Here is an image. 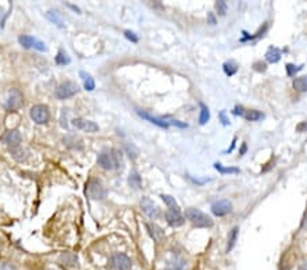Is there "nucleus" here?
<instances>
[{
  "label": "nucleus",
  "instance_id": "f257e3e1",
  "mask_svg": "<svg viewBox=\"0 0 307 270\" xmlns=\"http://www.w3.org/2000/svg\"><path fill=\"white\" fill-rule=\"evenodd\" d=\"M97 163L101 167L102 170H118L120 168L123 164L122 153L116 149H109V150H104L98 154Z\"/></svg>",
  "mask_w": 307,
  "mask_h": 270
},
{
  "label": "nucleus",
  "instance_id": "f03ea898",
  "mask_svg": "<svg viewBox=\"0 0 307 270\" xmlns=\"http://www.w3.org/2000/svg\"><path fill=\"white\" fill-rule=\"evenodd\" d=\"M185 217L191 222L192 225L198 226V228H211V226H213V220L211 217L208 214H205L204 212L198 210V209H194V207H190V209L186 210Z\"/></svg>",
  "mask_w": 307,
  "mask_h": 270
},
{
  "label": "nucleus",
  "instance_id": "7ed1b4c3",
  "mask_svg": "<svg viewBox=\"0 0 307 270\" xmlns=\"http://www.w3.org/2000/svg\"><path fill=\"white\" fill-rule=\"evenodd\" d=\"M86 194L89 198L94 199V201H102L107 198L108 191L105 189V186L102 184L101 180L92 177L88 184H86Z\"/></svg>",
  "mask_w": 307,
  "mask_h": 270
},
{
  "label": "nucleus",
  "instance_id": "20e7f679",
  "mask_svg": "<svg viewBox=\"0 0 307 270\" xmlns=\"http://www.w3.org/2000/svg\"><path fill=\"white\" fill-rule=\"evenodd\" d=\"M78 90H79V88H78L75 82L66 81L62 85H59L58 89L55 90V96L59 100H67V98H71V97L77 95Z\"/></svg>",
  "mask_w": 307,
  "mask_h": 270
},
{
  "label": "nucleus",
  "instance_id": "39448f33",
  "mask_svg": "<svg viewBox=\"0 0 307 270\" xmlns=\"http://www.w3.org/2000/svg\"><path fill=\"white\" fill-rule=\"evenodd\" d=\"M49 116H51L49 108L44 105V104H37V105H34L30 109V118L37 124H45V123H48Z\"/></svg>",
  "mask_w": 307,
  "mask_h": 270
},
{
  "label": "nucleus",
  "instance_id": "423d86ee",
  "mask_svg": "<svg viewBox=\"0 0 307 270\" xmlns=\"http://www.w3.org/2000/svg\"><path fill=\"white\" fill-rule=\"evenodd\" d=\"M111 266L114 270H131L133 269V261L126 254L116 252L111 257Z\"/></svg>",
  "mask_w": 307,
  "mask_h": 270
},
{
  "label": "nucleus",
  "instance_id": "0eeeda50",
  "mask_svg": "<svg viewBox=\"0 0 307 270\" xmlns=\"http://www.w3.org/2000/svg\"><path fill=\"white\" fill-rule=\"evenodd\" d=\"M24 104V97H22V93H21L18 89H11L8 92V96H7L6 100V108L8 111H17L20 109Z\"/></svg>",
  "mask_w": 307,
  "mask_h": 270
},
{
  "label": "nucleus",
  "instance_id": "6e6552de",
  "mask_svg": "<svg viewBox=\"0 0 307 270\" xmlns=\"http://www.w3.org/2000/svg\"><path fill=\"white\" fill-rule=\"evenodd\" d=\"M18 41H20V44L24 48H34V49L41 50V52L47 50V47H45L44 43L41 40H39V38L32 37V36H21L18 38Z\"/></svg>",
  "mask_w": 307,
  "mask_h": 270
},
{
  "label": "nucleus",
  "instance_id": "1a4fd4ad",
  "mask_svg": "<svg viewBox=\"0 0 307 270\" xmlns=\"http://www.w3.org/2000/svg\"><path fill=\"white\" fill-rule=\"evenodd\" d=\"M165 270H189V262L182 255L175 254L165 262Z\"/></svg>",
  "mask_w": 307,
  "mask_h": 270
},
{
  "label": "nucleus",
  "instance_id": "9d476101",
  "mask_svg": "<svg viewBox=\"0 0 307 270\" xmlns=\"http://www.w3.org/2000/svg\"><path fill=\"white\" fill-rule=\"evenodd\" d=\"M231 212H232V203L228 199H221L212 205V213L217 217H224Z\"/></svg>",
  "mask_w": 307,
  "mask_h": 270
},
{
  "label": "nucleus",
  "instance_id": "9b49d317",
  "mask_svg": "<svg viewBox=\"0 0 307 270\" xmlns=\"http://www.w3.org/2000/svg\"><path fill=\"white\" fill-rule=\"evenodd\" d=\"M141 207L142 210H143V213L146 214L149 219H152V220H156L160 216V209L156 206L153 201H150L147 196H143L141 199Z\"/></svg>",
  "mask_w": 307,
  "mask_h": 270
},
{
  "label": "nucleus",
  "instance_id": "f8f14e48",
  "mask_svg": "<svg viewBox=\"0 0 307 270\" xmlns=\"http://www.w3.org/2000/svg\"><path fill=\"white\" fill-rule=\"evenodd\" d=\"M1 141H3V144L7 145L8 149H11V147H17L22 144V135L17 130H10L1 137Z\"/></svg>",
  "mask_w": 307,
  "mask_h": 270
},
{
  "label": "nucleus",
  "instance_id": "ddd939ff",
  "mask_svg": "<svg viewBox=\"0 0 307 270\" xmlns=\"http://www.w3.org/2000/svg\"><path fill=\"white\" fill-rule=\"evenodd\" d=\"M72 126L77 127L78 130H82L85 132H90V134L98 131V124H96L92 120L82 119V118H77V119L72 120Z\"/></svg>",
  "mask_w": 307,
  "mask_h": 270
},
{
  "label": "nucleus",
  "instance_id": "4468645a",
  "mask_svg": "<svg viewBox=\"0 0 307 270\" xmlns=\"http://www.w3.org/2000/svg\"><path fill=\"white\" fill-rule=\"evenodd\" d=\"M165 220L171 226H180L185 222V217L180 214L179 209H168L165 212Z\"/></svg>",
  "mask_w": 307,
  "mask_h": 270
},
{
  "label": "nucleus",
  "instance_id": "2eb2a0df",
  "mask_svg": "<svg viewBox=\"0 0 307 270\" xmlns=\"http://www.w3.org/2000/svg\"><path fill=\"white\" fill-rule=\"evenodd\" d=\"M137 113L141 116L142 119L147 120L149 123H152V124H154V126L160 127V128H168V127H169V124H168V122H166L165 119L154 118V116H152L150 113L145 112V111H141V109H138V111H137Z\"/></svg>",
  "mask_w": 307,
  "mask_h": 270
},
{
  "label": "nucleus",
  "instance_id": "dca6fc26",
  "mask_svg": "<svg viewBox=\"0 0 307 270\" xmlns=\"http://www.w3.org/2000/svg\"><path fill=\"white\" fill-rule=\"evenodd\" d=\"M8 151H10L11 157H13L15 161H18V163H24V161H26L27 157H29V151L26 150L22 145L17 146V147H11V149H8Z\"/></svg>",
  "mask_w": 307,
  "mask_h": 270
},
{
  "label": "nucleus",
  "instance_id": "f3484780",
  "mask_svg": "<svg viewBox=\"0 0 307 270\" xmlns=\"http://www.w3.org/2000/svg\"><path fill=\"white\" fill-rule=\"evenodd\" d=\"M60 264L66 268H77L78 266V257L74 252H63L60 255Z\"/></svg>",
  "mask_w": 307,
  "mask_h": 270
},
{
  "label": "nucleus",
  "instance_id": "a211bd4d",
  "mask_svg": "<svg viewBox=\"0 0 307 270\" xmlns=\"http://www.w3.org/2000/svg\"><path fill=\"white\" fill-rule=\"evenodd\" d=\"M265 59H266L268 63H277L282 59V50L276 48V47H269V49L265 53Z\"/></svg>",
  "mask_w": 307,
  "mask_h": 270
},
{
  "label": "nucleus",
  "instance_id": "6ab92c4d",
  "mask_svg": "<svg viewBox=\"0 0 307 270\" xmlns=\"http://www.w3.org/2000/svg\"><path fill=\"white\" fill-rule=\"evenodd\" d=\"M146 228L149 229V233L153 238V240H156L157 243H160L163 238H164V231L161 229L160 226H157L156 224H146Z\"/></svg>",
  "mask_w": 307,
  "mask_h": 270
},
{
  "label": "nucleus",
  "instance_id": "aec40b11",
  "mask_svg": "<svg viewBox=\"0 0 307 270\" xmlns=\"http://www.w3.org/2000/svg\"><path fill=\"white\" fill-rule=\"evenodd\" d=\"M79 76L82 78L83 86H85V89H86V90H89V92L94 90V88H96V83H94V79L92 78V75H90V74L85 73V71H81V73H79Z\"/></svg>",
  "mask_w": 307,
  "mask_h": 270
},
{
  "label": "nucleus",
  "instance_id": "412c9836",
  "mask_svg": "<svg viewBox=\"0 0 307 270\" xmlns=\"http://www.w3.org/2000/svg\"><path fill=\"white\" fill-rule=\"evenodd\" d=\"M243 118L247 122H258V120H261L265 118V115L262 112H260V111H257V109H247L246 112H244Z\"/></svg>",
  "mask_w": 307,
  "mask_h": 270
},
{
  "label": "nucleus",
  "instance_id": "4be33fe9",
  "mask_svg": "<svg viewBox=\"0 0 307 270\" xmlns=\"http://www.w3.org/2000/svg\"><path fill=\"white\" fill-rule=\"evenodd\" d=\"M223 70H224L225 75L232 76L237 73L239 66H237V63L235 60H228V62H225V63L223 64Z\"/></svg>",
  "mask_w": 307,
  "mask_h": 270
},
{
  "label": "nucleus",
  "instance_id": "5701e85b",
  "mask_svg": "<svg viewBox=\"0 0 307 270\" xmlns=\"http://www.w3.org/2000/svg\"><path fill=\"white\" fill-rule=\"evenodd\" d=\"M237 235H239V228L235 226V228H232V231L230 232V238H228V243H227V248H225V252H230L235 245H236V240H237Z\"/></svg>",
  "mask_w": 307,
  "mask_h": 270
},
{
  "label": "nucleus",
  "instance_id": "b1692460",
  "mask_svg": "<svg viewBox=\"0 0 307 270\" xmlns=\"http://www.w3.org/2000/svg\"><path fill=\"white\" fill-rule=\"evenodd\" d=\"M128 184H130L133 189H141L142 179L137 171H133V172L130 173V176H128Z\"/></svg>",
  "mask_w": 307,
  "mask_h": 270
},
{
  "label": "nucleus",
  "instance_id": "393cba45",
  "mask_svg": "<svg viewBox=\"0 0 307 270\" xmlns=\"http://www.w3.org/2000/svg\"><path fill=\"white\" fill-rule=\"evenodd\" d=\"M199 108H201V112H199V123H201V124H206V123L211 120V111H209V108L206 107L204 102H199Z\"/></svg>",
  "mask_w": 307,
  "mask_h": 270
},
{
  "label": "nucleus",
  "instance_id": "a878e982",
  "mask_svg": "<svg viewBox=\"0 0 307 270\" xmlns=\"http://www.w3.org/2000/svg\"><path fill=\"white\" fill-rule=\"evenodd\" d=\"M292 86L298 92H307V75L295 78L294 82H292Z\"/></svg>",
  "mask_w": 307,
  "mask_h": 270
},
{
  "label": "nucleus",
  "instance_id": "bb28decb",
  "mask_svg": "<svg viewBox=\"0 0 307 270\" xmlns=\"http://www.w3.org/2000/svg\"><path fill=\"white\" fill-rule=\"evenodd\" d=\"M45 17H47V19H49L52 24L58 25L59 27H64L63 19H62V17H60V14L58 11H48V13L45 14Z\"/></svg>",
  "mask_w": 307,
  "mask_h": 270
},
{
  "label": "nucleus",
  "instance_id": "cd10ccee",
  "mask_svg": "<svg viewBox=\"0 0 307 270\" xmlns=\"http://www.w3.org/2000/svg\"><path fill=\"white\" fill-rule=\"evenodd\" d=\"M55 62H56V64H59V66H66V64L70 63L71 59L70 56L66 53V50L60 49L58 52V55L55 56Z\"/></svg>",
  "mask_w": 307,
  "mask_h": 270
},
{
  "label": "nucleus",
  "instance_id": "c85d7f7f",
  "mask_svg": "<svg viewBox=\"0 0 307 270\" xmlns=\"http://www.w3.org/2000/svg\"><path fill=\"white\" fill-rule=\"evenodd\" d=\"M214 168H216L221 175H225V173H239V172H240L239 168H235V167H223V164L220 163L214 164Z\"/></svg>",
  "mask_w": 307,
  "mask_h": 270
},
{
  "label": "nucleus",
  "instance_id": "c756f323",
  "mask_svg": "<svg viewBox=\"0 0 307 270\" xmlns=\"http://www.w3.org/2000/svg\"><path fill=\"white\" fill-rule=\"evenodd\" d=\"M160 198L164 201V203L168 206V209H179V205H178L176 199H175L173 196H171V195L161 194Z\"/></svg>",
  "mask_w": 307,
  "mask_h": 270
},
{
  "label": "nucleus",
  "instance_id": "7c9ffc66",
  "mask_svg": "<svg viewBox=\"0 0 307 270\" xmlns=\"http://www.w3.org/2000/svg\"><path fill=\"white\" fill-rule=\"evenodd\" d=\"M124 151L127 153L128 157L133 158V160L138 157V154H140V151H138V149H137V147H135V146L133 144H126V145H124Z\"/></svg>",
  "mask_w": 307,
  "mask_h": 270
},
{
  "label": "nucleus",
  "instance_id": "2f4dec72",
  "mask_svg": "<svg viewBox=\"0 0 307 270\" xmlns=\"http://www.w3.org/2000/svg\"><path fill=\"white\" fill-rule=\"evenodd\" d=\"M216 10H217L218 15L224 17L225 14H227V11H228L227 1H224V0H218V1H216Z\"/></svg>",
  "mask_w": 307,
  "mask_h": 270
},
{
  "label": "nucleus",
  "instance_id": "473e14b6",
  "mask_svg": "<svg viewBox=\"0 0 307 270\" xmlns=\"http://www.w3.org/2000/svg\"><path fill=\"white\" fill-rule=\"evenodd\" d=\"M302 69H303V64H301V66H295V64L288 63L287 66H285V70H287V75L288 76H294L295 74H296V73H299Z\"/></svg>",
  "mask_w": 307,
  "mask_h": 270
},
{
  "label": "nucleus",
  "instance_id": "72a5a7b5",
  "mask_svg": "<svg viewBox=\"0 0 307 270\" xmlns=\"http://www.w3.org/2000/svg\"><path fill=\"white\" fill-rule=\"evenodd\" d=\"M124 36H126V38L130 40L131 43H138V41H140L138 36H137L134 32H131V30H126V32H124Z\"/></svg>",
  "mask_w": 307,
  "mask_h": 270
},
{
  "label": "nucleus",
  "instance_id": "f704fd0d",
  "mask_svg": "<svg viewBox=\"0 0 307 270\" xmlns=\"http://www.w3.org/2000/svg\"><path fill=\"white\" fill-rule=\"evenodd\" d=\"M253 67L256 71H260V73H265L266 71V63H263V62H256V63L253 64Z\"/></svg>",
  "mask_w": 307,
  "mask_h": 270
},
{
  "label": "nucleus",
  "instance_id": "c9c22d12",
  "mask_svg": "<svg viewBox=\"0 0 307 270\" xmlns=\"http://www.w3.org/2000/svg\"><path fill=\"white\" fill-rule=\"evenodd\" d=\"M218 118H220V120H221V123H223L224 126H228V124H230V123H231L230 119L227 118V113H225V111H221V112L218 113Z\"/></svg>",
  "mask_w": 307,
  "mask_h": 270
},
{
  "label": "nucleus",
  "instance_id": "e433bc0d",
  "mask_svg": "<svg viewBox=\"0 0 307 270\" xmlns=\"http://www.w3.org/2000/svg\"><path fill=\"white\" fill-rule=\"evenodd\" d=\"M168 124L171 126H176V127H180V128H187V124L186 123H182V122H179V120H169L168 122Z\"/></svg>",
  "mask_w": 307,
  "mask_h": 270
},
{
  "label": "nucleus",
  "instance_id": "4c0bfd02",
  "mask_svg": "<svg viewBox=\"0 0 307 270\" xmlns=\"http://www.w3.org/2000/svg\"><path fill=\"white\" fill-rule=\"evenodd\" d=\"M189 179H190V180H191V182L194 183V184H198V186H202V184H205V183L209 180V179H204V180H199V179H194V177H192V176H190V175H189Z\"/></svg>",
  "mask_w": 307,
  "mask_h": 270
},
{
  "label": "nucleus",
  "instance_id": "58836bf2",
  "mask_svg": "<svg viewBox=\"0 0 307 270\" xmlns=\"http://www.w3.org/2000/svg\"><path fill=\"white\" fill-rule=\"evenodd\" d=\"M244 112H246V109H244L243 107H239V105H237V107H235V109H234V115H237V116L240 115L242 118H243Z\"/></svg>",
  "mask_w": 307,
  "mask_h": 270
},
{
  "label": "nucleus",
  "instance_id": "ea45409f",
  "mask_svg": "<svg viewBox=\"0 0 307 270\" xmlns=\"http://www.w3.org/2000/svg\"><path fill=\"white\" fill-rule=\"evenodd\" d=\"M0 270H17L15 269V266H13L11 264H0Z\"/></svg>",
  "mask_w": 307,
  "mask_h": 270
},
{
  "label": "nucleus",
  "instance_id": "a19ab883",
  "mask_svg": "<svg viewBox=\"0 0 307 270\" xmlns=\"http://www.w3.org/2000/svg\"><path fill=\"white\" fill-rule=\"evenodd\" d=\"M208 22H209L211 25H216V24H217V22H216V17L213 15V13L208 14Z\"/></svg>",
  "mask_w": 307,
  "mask_h": 270
},
{
  "label": "nucleus",
  "instance_id": "79ce46f5",
  "mask_svg": "<svg viewBox=\"0 0 307 270\" xmlns=\"http://www.w3.org/2000/svg\"><path fill=\"white\" fill-rule=\"evenodd\" d=\"M7 15H8V13H4V10H0V25H3V24H4Z\"/></svg>",
  "mask_w": 307,
  "mask_h": 270
},
{
  "label": "nucleus",
  "instance_id": "37998d69",
  "mask_svg": "<svg viewBox=\"0 0 307 270\" xmlns=\"http://www.w3.org/2000/svg\"><path fill=\"white\" fill-rule=\"evenodd\" d=\"M306 128H307V123H306V122H303V123H301L299 126L296 127V131L302 132V131H303V130H306Z\"/></svg>",
  "mask_w": 307,
  "mask_h": 270
},
{
  "label": "nucleus",
  "instance_id": "c03bdc74",
  "mask_svg": "<svg viewBox=\"0 0 307 270\" xmlns=\"http://www.w3.org/2000/svg\"><path fill=\"white\" fill-rule=\"evenodd\" d=\"M298 270H307V259H305V261H302V264L299 265V268H298Z\"/></svg>",
  "mask_w": 307,
  "mask_h": 270
},
{
  "label": "nucleus",
  "instance_id": "a18cd8bd",
  "mask_svg": "<svg viewBox=\"0 0 307 270\" xmlns=\"http://www.w3.org/2000/svg\"><path fill=\"white\" fill-rule=\"evenodd\" d=\"M246 151H247V144H242V147H240V156H243V154H246Z\"/></svg>",
  "mask_w": 307,
  "mask_h": 270
},
{
  "label": "nucleus",
  "instance_id": "49530a36",
  "mask_svg": "<svg viewBox=\"0 0 307 270\" xmlns=\"http://www.w3.org/2000/svg\"><path fill=\"white\" fill-rule=\"evenodd\" d=\"M235 145H236V138H234V141H232V145H231V147L230 149H227V151H225V153H231V151L234 150V149H235Z\"/></svg>",
  "mask_w": 307,
  "mask_h": 270
},
{
  "label": "nucleus",
  "instance_id": "de8ad7c7",
  "mask_svg": "<svg viewBox=\"0 0 307 270\" xmlns=\"http://www.w3.org/2000/svg\"><path fill=\"white\" fill-rule=\"evenodd\" d=\"M69 7H70V8H72L74 11H77V13H79V8H78L77 6H72V4H69Z\"/></svg>",
  "mask_w": 307,
  "mask_h": 270
}]
</instances>
